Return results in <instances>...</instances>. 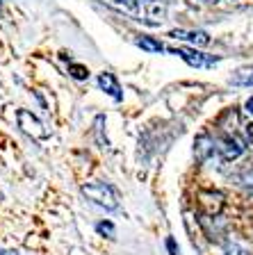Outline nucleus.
I'll return each mask as SVG.
<instances>
[{
    "mask_svg": "<svg viewBox=\"0 0 253 255\" xmlns=\"http://www.w3.org/2000/svg\"><path fill=\"white\" fill-rule=\"evenodd\" d=\"M82 196L105 210H119V194L107 182H87L82 187Z\"/></svg>",
    "mask_w": 253,
    "mask_h": 255,
    "instance_id": "obj_1",
    "label": "nucleus"
},
{
    "mask_svg": "<svg viewBox=\"0 0 253 255\" xmlns=\"http://www.w3.org/2000/svg\"><path fill=\"white\" fill-rule=\"evenodd\" d=\"M244 139L235 132H226L224 137L217 139L215 137V155L224 162H231V159H238L244 153Z\"/></svg>",
    "mask_w": 253,
    "mask_h": 255,
    "instance_id": "obj_2",
    "label": "nucleus"
},
{
    "mask_svg": "<svg viewBox=\"0 0 253 255\" xmlns=\"http://www.w3.org/2000/svg\"><path fill=\"white\" fill-rule=\"evenodd\" d=\"M16 119H18V128H21L25 134H30L32 139H48V134H50L46 130V126H43L34 114H30L27 110H18Z\"/></svg>",
    "mask_w": 253,
    "mask_h": 255,
    "instance_id": "obj_3",
    "label": "nucleus"
},
{
    "mask_svg": "<svg viewBox=\"0 0 253 255\" xmlns=\"http://www.w3.org/2000/svg\"><path fill=\"white\" fill-rule=\"evenodd\" d=\"M164 2L162 0H139V16L148 25H160L164 18Z\"/></svg>",
    "mask_w": 253,
    "mask_h": 255,
    "instance_id": "obj_4",
    "label": "nucleus"
},
{
    "mask_svg": "<svg viewBox=\"0 0 253 255\" xmlns=\"http://www.w3.org/2000/svg\"><path fill=\"white\" fill-rule=\"evenodd\" d=\"M169 53L178 55L180 59H185L190 66H196V69H203V66H212V64H217L215 57H208V55L199 53V50H190V48H171Z\"/></svg>",
    "mask_w": 253,
    "mask_h": 255,
    "instance_id": "obj_5",
    "label": "nucleus"
},
{
    "mask_svg": "<svg viewBox=\"0 0 253 255\" xmlns=\"http://www.w3.org/2000/svg\"><path fill=\"white\" fill-rule=\"evenodd\" d=\"M171 37L174 39H180V41H190L194 46H208L210 43V34L203 30H174L171 32Z\"/></svg>",
    "mask_w": 253,
    "mask_h": 255,
    "instance_id": "obj_6",
    "label": "nucleus"
},
{
    "mask_svg": "<svg viewBox=\"0 0 253 255\" xmlns=\"http://www.w3.org/2000/svg\"><path fill=\"white\" fill-rule=\"evenodd\" d=\"M201 205L206 207V212L210 217H217L224 207V196L219 191H201Z\"/></svg>",
    "mask_w": 253,
    "mask_h": 255,
    "instance_id": "obj_7",
    "label": "nucleus"
},
{
    "mask_svg": "<svg viewBox=\"0 0 253 255\" xmlns=\"http://www.w3.org/2000/svg\"><path fill=\"white\" fill-rule=\"evenodd\" d=\"M98 87L105 91L107 96H112L114 101H121V98H123L121 87H119V80H116L112 73H100L98 75Z\"/></svg>",
    "mask_w": 253,
    "mask_h": 255,
    "instance_id": "obj_8",
    "label": "nucleus"
},
{
    "mask_svg": "<svg viewBox=\"0 0 253 255\" xmlns=\"http://www.w3.org/2000/svg\"><path fill=\"white\" fill-rule=\"evenodd\" d=\"M233 85L238 87H253V64L251 66H242V69H238L235 73H233L231 78Z\"/></svg>",
    "mask_w": 253,
    "mask_h": 255,
    "instance_id": "obj_9",
    "label": "nucleus"
},
{
    "mask_svg": "<svg viewBox=\"0 0 253 255\" xmlns=\"http://www.w3.org/2000/svg\"><path fill=\"white\" fill-rule=\"evenodd\" d=\"M137 46L142 48V50H148V53H162L164 46L160 41H155V39L151 37H139L137 39Z\"/></svg>",
    "mask_w": 253,
    "mask_h": 255,
    "instance_id": "obj_10",
    "label": "nucleus"
},
{
    "mask_svg": "<svg viewBox=\"0 0 253 255\" xmlns=\"http://www.w3.org/2000/svg\"><path fill=\"white\" fill-rule=\"evenodd\" d=\"M69 71H71V75H73V78H78V80H84L87 75H89V71L84 69V66H78V64H71Z\"/></svg>",
    "mask_w": 253,
    "mask_h": 255,
    "instance_id": "obj_11",
    "label": "nucleus"
},
{
    "mask_svg": "<svg viewBox=\"0 0 253 255\" xmlns=\"http://www.w3.org/2000/svg\"><path fill=\"white\" fill-rule=\"evenodd\" d=\"M224 255H251V253H249L244 246H240V244H228Z\"/></svg>",
    "mask_w": 253,
    "mask_h": 255,
    "instance_id": "obj_12",
    "label": "nucleus"
},
{
    "mask_svg": "<svg viewBox=\"0 0 253 255\" xmlns=\"http://www.w3.org/2000/svg\"><path fill=\"white\" fill-rule=\"evenodd\" d=\"M96 230H98L100 235H107V237H112V235H114V226H112L110 221H100L98 226H96Z\"/></svg>",
    "mask_w": 253,
    "mask_h": 255,
    "instance_id": "obj_13",
    "label": "nucleus"
},
{
    "mask_svg": "<svg viewBox=\"0 0 253 255\" xmlns=\"http://www.w3.org/2000/svg\"><path fill=\"white\" fill-rule=\"evenodd\" d=\"M119 5H126V7H135V5H139V0H116Z\"/></svg>",
    "mask_w": 253,
    "mask_h": 255,
    "instance_id": "obj_14",
    "label": "nucleus"
},
{
    "mask_svg": "<svg viewBox=\"0 0 253 255\" xmlns=\"http://www.w3.org/2000/svg\"><path fill=\"white\" fill-rule=\"evenodd\" d=\"M247 137H249V141L253 143V123H249L247 126Z\"/></svg>",
    "mask_w": 253,
    "mask_h": 255,
    "instance_id": "obj_15",
    "label": "nucleus"
},
{
    "mask_svg": "<svg viewBox=\"0 0 253 255\" xmlns=\"http://www.w3.org/2000/svg\"><path fill=\"white\" fill-rule=\"evenodd\" d=\"M244 110H247L249 114H253V98H249V101H247V105H244Z\"/></svg>",
    "mask_w": 253,
    "mask_h": 255,
    "instance_id": "obj_16",
    "label": "nucleus"
},
{
    "mask_svg": "<svg viewBox=\"0 0 253 255\" xmlns=\"http://www.w3.org/2000/svg\"><path fill=\"white\" fill-rule=\"evenodd\" d=\"M0 255H16L14 251H0Z\"/></svg>",
    "mask_w": 253,
    "mask_h": 255,
    "instance_id": "obj_17",
    "label": "nucleus"
},
{
    "mask_svg": "<svg viewBox=\"0 0 253 255\" xmlns=\"http://www.w3.org/2000/svg\"><path fill=\"white\" fill-rule=\"evenodd\" d=\"M203 2H215V0H203Z\"/></svg>",
    "mask_w": 253,
    "mask_h": 255,
    "instance_id": "obj_18",
    "label": "nucleus"
}]
</instances>
